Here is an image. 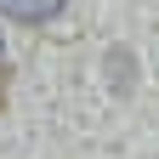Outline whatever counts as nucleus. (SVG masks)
Listing matches in <instances>:
<instances>
[{"mask_svg":"<svg viewBox=\"0 0 159 159\" xmlns=\"http://www.w3.org/2000/svg\"><path fill=\"white\" fill-rule=\"evenodd\" d=\"M63 6L68 0H0V17H11V23H51Z\"/></svg>","mask_w":159,"mask_h":159,"instance_id":"1","label":"nucleus"}]
</instances>
